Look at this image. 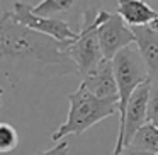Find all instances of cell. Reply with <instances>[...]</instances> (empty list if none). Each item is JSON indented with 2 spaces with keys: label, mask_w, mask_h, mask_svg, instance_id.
<instances>
[{
  "label": "cell",
  "mask_w": 158,
  "mask_h": 155,
  "mask_svg": "<svg viewBox=\"0 0 158 155\" xmlns=\"http://www.w3.org/2000/svg\"><path fill=\"white\" fill-rule=\"evenodd\" d=\"M72 41H58L17 22L9 11L0 17V67L9 82L26 77L56 79L78 75L75 60L68 51Z\"/></svg>",
  "instance_id": "6da1fadb"
},
{
  "label": "cell",
  "mask_w": 158,
  "mask_h": 155,
  "mask_svg": "<svg viewBox=\"0 0 158 155\" xmlns=\"http://www.w3.org/2000/svg\"><path fill=\"white\" fill-rule=\"evenodd\" d=\"M66 97L70 102L68 116L58 130L53 131V141H61L68 135L80 136L94 124L119 113V101L117 99H100V97L94 96L82 84L75 92L68 94Z\"/></svg>",
  "instance_id": "7a4b0ae2"
},
{
  "label": "cell",
  "mask_w": 158,
  "mask_h": 155,
  "mask_svg": "<svg viewBox=\"0 0 158 155\" xmlns=\"http://www.w3.org/2000/svg\"><path fill=\"white\" fill-rule=\"evenodd\" d=\"M109 14L110 12L102 9L89 11L83 15V24L78 31V38L73 39L68 46L70 55L77 63L80 79L85 77L104 60V53L99 41V26L109 17Z\"/></svg>",
  "instance_id": "3957f363"
},
{
  "label": "cell",
  "mask_w": 158,
  "mask_h": 155,
  "mask_svg": "<svg viewBox=\"0 0 158 155\" xmlns=\"http://www.w3.org/2000/svg\"><path fill=\"white\" fill-rule=\"evenodd\" d=\"M114 63V73L117 80V89H119V123L124 119L126 107L129 102L134 90L150 80V72L141 56L138 46L129 45L124 50H121L112 58Z\"/></svg>",
  "instance_id": "277c9868"
},
{
  "label": "cell",
  "mask_w": 158,
  "mask_h": 155,
  "mask_svg": "<svg viewBox=\"0 0 158 155\" xmlns=\"http://www.w3.org/2000/svg\"><path fill=\"white\" fill-rule=\"evenodd\" d=\"M150 94H151V79L141 84L134 94L131 96L129 102L126 107L124 119L119 123V133H117L116 147L114 153H119L126 145L133 141L136 133L148 123V102H150Z\"/></svg>",
  "instance_id": "5b68a950"
},
{
  "label": "cell",
  "mask_w": 158,
  "mask_h": 155,
  "mask_svg": "<svg viewBox=\"0 0 158 155\" xmlns=\"http://www.w3.org/2000/svg\"><path fill=\"white\" fill-rule=\"evenodd\" d=\"M9 12L17 22H21V24L27 26V28L34 29L38 32L51 36L58 41H73V39L78 38V32L68 24V21L60 17L39 15L32 11V5L26 4L22 0H15L14 9Z\"/></svg>",
  "instance_id": "8992f818"
},
{
  "label": "cell",
  "mask_w": 158,
  "mask_h": 155,
  "mask_svg": "<svg viewBox=\"0 0 158 155\" xmlns=\"http://www.w3.org/2000/svg\"><path fill=\"white\" fill-rule=\"evenodd\" d=\"M92 9H100V0H41L32 5V11L39 15L60 17L63 15L70 19V26L77 32L82 29L83 15Z\"/></svg>",
  "instance_id": "52a82bcc"
},
{
  "label": "cell",
  "mask_w": 158,
  "mask_h": 155,
  "mask_svg": "<svg viewBox=\"0 0 158 155\" xmlns=\"http://www.w3.org/2000/svg\"><path fill=\"white\" fill-rule=\"evenodd\" d=\"M99 41L104 58L112 60L121 50L133 45L136 39H134L133 28L127 26L119 14L110 12L109 17L99 26Z\"/></svg>",
  "instance_id": "ba28073f"
},
{
  "label": "cell",
  "mask_w": 158,
  "mask_h": 155,
  "mask_svg": "<svg viewBox=\"0 0 158 155\" xmlns=\"http://www.w3.org/2000/svg\"><path fill=\"white\" fill-rule=\"evenodd\" d=\"M83 87L90 90L94 96L100 99H117L119 101V89H117V80L114 73L112 60L104 58L94 70H90L85 77H82Z\"/></svg>",
  "instance_id": "9c48e42d"
},
{
  "label": "cell",
  "mask_w": 158,
  "mask_h": 155,
  "mask_svg": "<svg viewBox=\"0 0 158 155\" xmlns=\"http://www.w3.org/2000/svg\"><path fill=\"white\" fill-rule=\"evenodd\" d=\"M134 32V45L138 46L144 63L148 67L150 77H158V32L150 26H139L133 28Z\"/></svg>",
  "instance_id": "30bf717a"
},
{
  "label": "cell",
  "mask_w": 158,
  "mask_h": 155,
  "mask_svg": "<svg viewBox=\"0 0 158 155\" xmlns=\"http://www.w3.org/2000/svg\"><path fill=\"white\" fill-rule=\"evenodd\" d=\"M117 14L131 28L150 26L158 17V12L144 0H117Z\"/></svg>",
  "instance_id": "8fae6325"
},
{
  "label": "cell",
  "mask_w": 158,
  "mask_h": 155,
  "mask_svg": "<svg viewBox=\"0 0 158 155\" xmlns=\"http://www.w3.org/2000/svg\"><path fill=\"white\" fill-rule=\"evenodd\" d=\"M129 145H134L138 148H143V150L158 155V128L151 123H146L136 133V136L133 138Z\"/></svg>",
  "instance_id": "7c38bea8"
},
{
  "label": "cell",
  "mask_w": 158,
  "mask_h": 155,
  "mask_svg": "<svg viewBox=\"0 0 158 155\" xmlns=\"http://www.w3.org/2000/svg\"><path fill=\"white\" fill-rule=\"evenodd\" d=\"M19 145V133L12 124L4 123L0 124V152L9 153L15 150Z\"/></svg>",
  "instance_id": "4fadbf2b"
},
{
  "label": "cell",
  "mask_w": 158,
  "mask_h": 155,
  "mask_svg": "<svg viewBox=\"0 0 158 155\" xmlns=\"http://www.w3.org/2000/svg\"><path fill=\"white\" fill-rule=\"evenodd\" d=\"M148 123L158 128V77L151 79V94L148 102Z\"/></svg>",
  "instance_id": "5bb4252c"
},
{
  "label": "cell",
  "mask_w": 158,
  "mask_h": 155,
  "mask_svg": "<svg viewBox=\"0 0 158 155\" xmlns=\"http://www.w3.org/2000/svg\"><path fill=\"white\" fill-rule=\"evenodd\" d=\"M68 152H70L68 141L61 140V141H58L53 148H48V150H39V152H36L34 155H68Z\"/></svg>",
  "instance_id": "9a60e30c"
},
{
  "label": "cell",
  "mask_w": 158,
  "mask_h": 155,
  "mask_svg": "<svg viewBox=\"0 0 158 155\" xmlns=\"http://www.w3.org/2000/svg\"><path fill=\"white\" fill-rule=\"evenodd\" d=\"M112 155H155L148 150H143V148H138L134 145H126L119 153H112Z\"/></svg>",
  "instance_id": "2e32d148"
},
{
  "label": "cell",
  "mask_w": 158,
  "mask_h": 155,
  "mask_svg": "<svg viewBox=\"0 0 158 155\" xmlns=\"http://www.w3.org/2000/svg\"><path fill=\"white\" fill-rule=\"evenodd\" d=\"M150 28H151V29H155V31H156V32H158V17H156V19H155V21H153V22H151V24H150Z\"/></svg>",
  "instance_id": "e0dca14e"
}]
</instances>
